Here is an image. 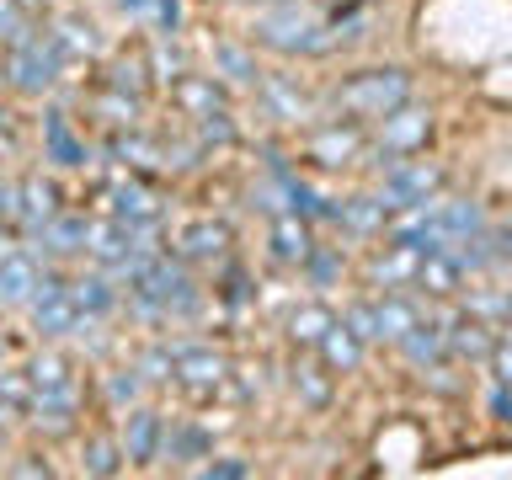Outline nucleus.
<instances>
[{
  "label": "nucleus",
  "mask_w": 512,
  "mask_h": 480,
  "mask_svg": "<svg viewBox=\"0 0 512 480\" xmlns=\"http://www.w3.org/2000/svg\"><path fill=\"white\" fill-rule=\"evenodd\" d=\"M176 32H160V43H155V75H166V80H176L182 75V54H176Z\"/></svg>",
  "instance_id": "obj_37"
},
{
  "label": "nucleus",
  "mask_w": 512,
  "mask_h": 480,
  "mask_svg": "<svg viewBox=\"0 0 512 480\" xmlns=\"http://www.w3.org/2000/svg\"><path fill=\"white\" fill-rule=\"evenodd\" d=\"M27 384L32 390H59V384H70V363H64L59 352H38L27 368Z\"/></svg>",
  "instance_id": "obj_29"
},
{
  "label": "nucleus",
  "mask_w": 512,
  "mask_h": 480,
  "mask_svg": "<svg viewBox=\"0 0 512 480\" xmlns=\"http://www.w3.org/2000/svg\"><path fill=\"white\" fill-rule=\"evenodd\" d=\"M363 155V128L358 123H331L320 128V134H310V160H320V166H352V160Z\"/></svg>",
  "instance_id": "obj_8"
},
{
  "label": "nucleus",
  "mask_w": 512,
  "mask_h": 480,
  "mask_svg": "<svg viewBox=\"0 0 512 480\" xmlns=\"http://www.w3.org/2000/svg\"><path fill=\"white\" fill-rule=\"evenodd\" d=\"M32 422L48 427V432H70L75 427V384H59V390L32 395Z\"/></svg>",
  "instance_id": "obj_16"
},
{
  "label": "nucleus",
  "mask_w": 512,
  "mask_h": 480,
  "mask_svg": "<svg viewBox=\"0 0 512 480\" xmlns=\"http://www.w3.org/2000/svg\"><path fill=\"white\" fill-rule=\"evenodd\" d=\"M219 64L230 70V80H256V64L240 54V48H219Z\"/></svg>",
  "instance_id": "obj_40"
},
{
  "label": "nucleus",
  "mask_w": 512,
  "mask_h": 480,
  "mask_svg": "<svg viewBox=\"0 0 512 480\" xmlns=\"http://www.w3.org/2000/svg\"><path fill=\"white\" fill-rule=\"evenodd\" d=\"M54 43H59L64 59H70V54H96V27L91 22H59Z\"/></svg>",
  "instance_id": "obj_30"
},
{
  "label": "nucleus",
  "mask_w": 512,
  "mask_h": 480,
  "mask_svg": "<svg viewBox=\"0 0 512 480\" xmlns=\"http://www.w3.org/2000/svg\"><path fill=\"white\" fill-rule=\"evenodd\" d=\"M128 22H144L155 32H176V22H182V0H112Z\"/></svg>",
  "instance_id": "obj_22"
},
{
  "label": "nucleus",
  "mask_w": 512,
  "mask_h": 480,
  "mask_svg": "<svg viewBox=\"0 0 512 480\" xmlns=\"http://www.w3.org/2000/svg\"><path fill=\"white\" fill-rule=\"evenodd\" d=\"M416 267H422V251H411V246H390L374 262V283L384 288H395V283H416Z\"/></svg>",
  "instance_id": "obj_26"
},
{
  "label": "nucleus",
  "mask_w": 512,
  "mask_h": 480,
  "mask_svg": "<svg viewBox=\"0 0 512 480\" xmlns=\"http://www.w3.org/2000/svg\"><path fill=\"white\" fill-rule=\"evenodd\" d=\"M294 390L310 400V406H326V400H331L326 374H320V368H310V363H299V368H294Z\"/></svg>",
  "instance_id": "obj_33"
},
{
  "label": "nucleus",
  "mask_w": 512,
  "mask_h": 480,
  "mask_svg": "<svg viewBox=\"0 0 512 480\" xmlns=\"http://www.w3.org/2000/svg\"><path fill=\"white\" fill-rule=\"evenodd\" d=\"M139 395H144V374H139V368H123V374L107 379V400H112V406H139Z\"/></svg>",
  "instance_id": "obj_32"
},
{
  "label": "nucleus",
  "mask_w": 512,
  "mask_h": 480,
  "mask_svg": "<svg viewBox=\"0 0 512 480\" xmlns=\"http://www.w3.org/2000/svg\"><path fill=\"white\" fill-rule=\"evenodd\" d=\"M27 38V6L22 0H0V43H22Z\"/></svg>",
  "instance_id": "obj_35"
},
{
  "label": "nucleus",
  "mask_w": 512,
  "mask_h": 480,
  "mask_svg": "<svg viewBox=\"0 0 512 480\" xmlns=\"http://www.w3.org/2000/svg\"><path fill=\"white\" fill-rule=\"evenodd\" d=\"M416 326V310H411V299H400V294H384L374 299V342H400Z\"/></svg>",
  "instance_id": "obj_19"
},
{
  "label": "nucleus",
  "mask_w": 512,
  "mask_h": 480,
  "mask_svg": "<svg viewBox=\"0 0 512 480\" xmlns=\"http://www.w3.org/2000/svg\"><path fill=\"white\" fill-rule=\"evenodd\" d=\"M54 214H59V208H54V187H48V182H38V176H32V182L16 187V219H22L27 230H43Z\"/></svg>",
  "instance_id": "obj_21"
},
{
  "label": "nucleus",
  "mask_w": 512,
  "mask_h": 480,
  "mask_svg": "<svg viewBox=\"0 0 512 480\" xmlns=\"http://www.w3.org/2000/svg\"><path fill=\"white\" fill-rule=\"evenodd\" d=\"M208 448L203 432H192V427H176V432H160V454H171V459H198Z\"/></svg>",
  "instance_id": "obj_31"
},
{
  "label": "nucleus",
  "mask_w": 512,
  "mask_h": 480,
  "mask_svg": "<svg viewBox=\"0 0 512 480\" xmlns=\"http://www.w3.org/2000/svg\"><path fill=\"white\" fill-rule=\"evenodd\" d=\"M43 139H48V160H59V166H80L86 160V144L70 134V123H64V112H48L43 123Z\"/></svg>",
  "instance_id": "obj_25"
},
{
  "label": "nucleus",
  "mask_w": 512,
  "mask_h": 480,
  "mask_svg": "<svg viewBox=\"0 0 512 480\" xmlns=\"http://www.w3.org/2000/svg\"><path fill=\"white\" fill-rule=\"evenodd\" d=\"M315 347H320V358H326L331 374H352V368L363 363V347H368V342H363V336L347 326V320H331L326 336H320Z\"/></svg>",
  "instance_id": "obj_11"
},
{
  "label": "nucleus",
  "mask_w": 512,
  "mask_h": 480,
  "mask_svg": "<svg viewBox=\"0 0 512 480\" xmlns=\"http://www.w3.org/2000/svg\"><path fill=\"white\" fill-rule=\"evenodd\" d=\"M176 107L198 123L203 139H230V112H224V91L214 86V75H176Z\"/></svg>",
  "instance_id": "obj_4"
},
{
  "label": "nucleus",
  "mask_w": 512,
  "mask_h": 480,
  "mask_svg": "<svg viewBox=\"0 0 512 480\" xmlns=\"http://www.w3.org/2000/svg\"><path fill=\"white\" fill-rule=\"evenodd\" d=\"M400 352H406V363L411 368H438L443 363V352H448V336H443V320H416V326L400 336Z\"/></svg>",
  "instance_id": "obj_13"
},
{
  "label": "nucleus",
  "mask_w": 512,
  "mask_h": 480,
  "mask_svg": "<svg viewBox=\"0 0 512 480\" xmlns=\"http://www.w3.org/2000/svg\"><path fill=\"white\" fill-rule=\"evenodd\" d=\"M464 315H475V320H512V299H502V294H475L470 304H464Z\"/></svg>",
  "instance_id": "obj_36"
},
{
  "label": "nucleus",
  "mask_w": 512,
  "mask_h": 480,
  "mask_svg": "<svg viewBox=\"0 0 512 480\" xmlns=\"http://www.w3.org/2000/svg\"><path fill=\"white\" fill-rule=\"evenodd\" d=\"M336 267H342V262H336V256L331 251H310V272H315V283H326V278H336Z\"/></svg>",
  "instance_id": "obj_43"
},
{
  "label": "nucleus",
  "mask_w": 512,
  "mask_h": 480,
  "mask_svg": "<svg viewBox=\"0 0 512 480\" xmlns=\"http://www.w3.org/2000/svg\"><path fill=\"white\" fill-rule=\"evenodd\" d=\"M379 155L384 160H400V155H411V150H422V144L432 139V112L427 107H411V102H400L395 112H384L379 118Z\"/></svg>",
  "instance_id": "obj_6"
},
{
  "label": "nucleus",
  "mask_w": 512,
  "mask_h": 480,
  "mask_svg": "<svg viewBox=\"0 0 512 480\" xmlns=\"http://www.w3.org/2000/svg\"><path fill=\"white\" fill-rule=\"evenodd\" d=\"M43 240L54 251H86V219H75V214H54L43 224Z\"/></svg>",
  "instance_id": "obj_28"
},
{
  "label": "nucleus",
  "mask_w": 512,
  "mask_h": 480,
  "mask_svg": "<svg viewBox=\"0 0 512 480\" xmlns=\"http://www.w3.org/2000/svg\"><path fill=\"white\" fill-rule=\"evenodd\" d=\"M160 432H166V427H160V416L150 411V406H134V411H128V427H123V459L128 464H150L155 454H160Z\"/></svg>",
  "instance_id": "obj_10"
},
{
  "label": "nucleus",
  "mask_w": 512,
  "mask_h": 480,
  "mask_svg": "<svg viewBox=\"0 0 512 480\" xmlns=\"http://www.w3.org/2000/svg\"><path fill=\"white\" fill-rule=\"evenodd\" d=\"M64 294H70V304L80 310V320H91V315H107L112 304H118V294H112V283L102 278V272H91V278H75V283H64Z\"/></svg>",
  "instance_id": "obj_20"
},
{
  "label": "nucleus",
  "mask_w": 512,
  "mask_h": 480,
  "mask_svg": "<svg viewBox=\"0 0 512 480\" xmlns=\"http://www.w3.org/2000/svg\"><path fill=\"white\" fill-rule=\"evenodd\" d=\"M491 363H496V384H507V390H512V347H496Z\"/></svg>",
  "instance_id": "obj_44"
},
{
  "label": "nucleus",
  "mask_w": 512,
  "mask_h": 480,
  "mask_svg": "<svg viewBox=\"0 0 512 480\" xmlns=\"http://www.w3.org/2000/svg\"><path fill=\"white\" fill-rule=\"evenodd\" d=\"M459 278H464V267H459L448 251H422V267H416V288H427L432 299H448V294H459Z\"/></svg>",
  "instance_id": "obj_15"
},
{
  "label": "nucleus",
  "mask_w": 512,
  "mask_h": 480,
  "mask_svg": "<svg viewBox=\"0 0 512 480\" xmlns=\"http://www.w3.org/2000/svg\"><path fill=\"white\" fill-rule=\"evenodd\" d=\"M112 198V219H123L128 230H139V224H155V198H150V187H139V182H118L107 192Z\"/></svg>",
  "instance_id": "obj_17"
},
{
  "label": "nucleus",
  "mask_w": 512,
  "mask_h": 480,
  "mask_svg": "<svg viewBox=\"0 0 512 480\" xmlns=\"http://www.w3.org/2000/svg\"><path fill=\"white\" fill-rule=\"evenodd\" d=\"M144 64L139 59H128V64H118V75H112V91H123V96H134V102H139V91H144Z\"/></svg>",
  "instance_id": "obj_39"
},
{
  "label": "nucleus",
  "mask_w": 512,
  "mask_h": 480,
  "mask_svg": "<svg viewBox=\"0 0 512 480\" xmlns=\"http://www.w3.org/2000/svg\"><path fill=\"white\" fill-rule=\"evenodd\" d=\"M491 416L512 422V390H507V384H496V390H491Z\"/></svg>",
  "instance_id": "obj_45"
},
{
  "label": "nucleus",
  "mask_w": 512,
  "mask_h": 480,
  "mask_svg": "<svg viewBox=\"0 0 512 480\" xmlns=\"http://www.w3.org/2000/svg\"><path fill=\"white\" fill-rule=\"evenodd\" d=\"M443 187V171L427 166V160H390V171H384V187H379V203L400 214V208H416L427 198H438Z\"/></svg>",
  "instance_id": "obj_5"
},
{
  "label": "nucleus",
  "mask_w": 512,
  "mask_h": 480,
  "mask_svg": "<svg viewBox=\"0 0 512 480\" xmlns=\"http://www.w3.org/2000/svg\"><path fill=\"white\" fill-rule=\"evenodd\" d=\"M502 347H512V320H507V336H502Z\"/></svg>",
  "instance_id": "obj_46"
},
{
  "label": "nucleus",
  "mask_w": 512,
  "mask_h": 480,
  "mask_svg": "<svg viewBox=\"0 0 512 480\" xmlns=\"http://www.w3.org/2000/svg\"><path fill=\"white\" fill-rule=\"evenodd\" d=\"M139 374H144V379H171V347H155V352H144Z\"/></svg>",
  "instance_id": "obj_41"
},
{
  "label": "nucleus",
  "mask_w": 512,
  "mask_h": 480,
  "mask_svg": "<svg viewBox=\"0 0 512 480\" xmlns=\"http://www.w3.org/2000/svg\"><path fill=\"white\" fill-rule=\"evenodd\" d=\"M171 374L182 384H192V390H219L224 374H230V363H224L214 347H171Z\"/></svg>",
  "instance_id": "obj_7"
},
{
  "label": "nucleus",
  "mask_w": 512,
  "mask_h": 480,
  "mask_svg": "<svg viewBox=\"0 0 512 480\" xmlns=\"http://www.w3.org/2000/svg\"><path fill=\"white\" fill-rule=\"evenodd\" d=\"M310 224H304V214H294V208H283L278 219H272V256L278 262H310Z\"/></svg>",
  "instance_id": "obj_12"
},
{
  "label": "nucleus",
  "mask_w": 512,
  "mask_h": 480,
  "mask_svg": "<svg viewBox=\"0 0 512 480\" xmlns=\"http://www.w3.org/2000/svg\"><path fill=\"white\" fill-rule=\"evenodd\" d=\"M38 283H43L38 256H27V251L0 256V304H32V294H38Z\"/></svg>",
  "instance_id": "obj_9"
},
{
  "label": "nucleus",
  "mask_w": 512,
  "mask_h": 480,
  "mask_svg": "<svg viewBox=\"0 0 512 480\" xmlns=\"http://www.w3.org/2000/svg\"><path fill=\"white\" fill-rule=\"evenodd\" d=\"M443 336H448V352H459V358H491V352H496L491 326H486V320H475V315L448 320Z\"/></svg>",
  "instance_id": "obj_14"
},
{
  "label": "nucleus",
  "mask_w": 512,
  "mask_h": 480,
  "mask_svg": "<svg viewBox=\"0 0 512 480\" xmlns=\"http://www.w3.org/2000/svg\"><path fill=\"white\" fill-rule=\"evenodd\" d=\"M198 475H203V480H246L251 464H246V459H208Z\"/></svg>",
  "instance_id": "obj_38"
},
{
  "label": "nucleus",
  "mask_w": 512,
  "mask_h": 480,
  "mask_svg": "<svg viewBox=\"0 0 512 480\" xmlns=\"http://www.w3.org/2000/svg\"><path fill=\"white\" fill-rule=\"evenodd\" d=\"M400 102H411V75L406 70H363V75H352L331 91V107L342 112L347 123H374L384 112H395Z\"/></svg>",
  "instance_id": "obj_1"
},
{
  "label": "nucleus",
  "mask_w": 512,
  "mask_h": 480,
  "mask_svg": "<svg viewBox=\"0 0 512 480\" xmlns=\"http://www.w3.org/2000/svg\"><path fill=\"white\" fill-rule=\"evenodd\" d=\"M224 246H230V230L224 224H187L182 230V256H192V262H219Z\"/></svg>",
  "instance_id": "obj_23"
},
{
  "label": "nucleus",
  "mask_w": 512,
  "mask_h": 480,
  "mask_svg": "<svg viewBox=\"0 0 512 480\" xmlns=\"http://www.w3.org/2000/svg\"><path fill=\"white\" fill-rule=\"evenodd\" d=\"M262 102H267L272 118H283V123L310 118V96H304L294 80H283V75H267V80H262Z\"/></svg>",
  "instance_id": "obj_18"
},
{
  "label": "nucleus",
  "mask_w": 512,
  "mask_h": 480,
  "mask_svg": "<svg viewBox=\"0 0 512 480\" xmlns=\"http://www.w3.org/2000/svg\"><path fill=\"white\" fill-rule=\"evenodd\" d=\"M59 64H64V54H59V43H54V32H27L22 43H11V59H6V75H11V86L16 91H48L59 80Z\"/></svg>",
  "instance_id": "obj_3"
},
{
  "label": "nucleus",
  "mask_w": 512,
  "mask_h": 480,
  "mask_svg": "<svg viewBox=\"0 0 512 480\" xmlns=\"http://www.w3.org/2000/svg\"><path fill=\"white\" fill-rule=\"evenodd\" d=\"M86 470H91V475H118V470H123V448L107 443V438H96V443L86 448Z\"/></svg>",
  "instance_id": "obj_34"
},
{
  "label": "nucleus",
  "mask_w": 512,
  "mask_h": 480,
  "mask_svg": "<svg viewBox=\"0 0 512 480\" xmlns=\"http://www.w3.org/2000/svg\"><path fill=\"white\" fill-rule=\"evenodd\" d=\"M331 310L326 304H304V310H294V320H288V336H294V342H304V347H315L320 336H326V326H331Z\"/></svg>",
  "instance_id": "obj_27"
},
{
  "label": "nucleus",
  "mask_w": 512,
  "mask_h": 480,
  "mask_svg": "<svg viewBox=\"0 0 512 480\" xmlns=\"http://www.w3.org/2000/svg\"><path fill=\"white\" fill-rule=\"evenodd\" d=\"M256 43L278 48V54H331L336 32L304 6H272L262 22H256Z\"/></svg>",
  "instance_id": "obj_2"
},
{
  "label": "nucleus",
  "mask_w": 512,
  "mask_h": 480,
  "mask_svg": "<svg viewBox=\"0 0 512 480\" xmlns=\"http://www.w3.org/2000/svg\"><path fill=\"white\" fill-rule=\"evenodd\" d=\"M384 219H390V208L379 198H347L336 208V224H347L352 235H374V230H384Z\"/></svg>",
  "instance_id": "obj_24"
},
{
  "label": "nucleus",
  "mask_w": 512,
  "mask_h": 480,
  "mask_svg": "<svg viewBox=\"0 0 512 480\" xmlns=\"http://www.w3.org/2000/svg\"><path fill=\"white\" fill-rule=\"evenodd\" d=\"M342 320L363 336V342H374V304H352V310H347Z\"/></svg>",
  "instance_id": "obj_42"
}]
</instances>
